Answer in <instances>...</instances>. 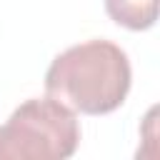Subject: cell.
<instances>
[{"mask_svg": "<svg viewBox=\"0 0 160 160\" xmlns=\"http://www.w3.org/2000/svg\"><path fill=\"white\" fill-rule=\"evenodd\" d=\"M132 80L130 60L110 40H88L60 52L48 72L50 98L82 115H105L122 105Z\"/></svg>", "mask_w": 160, "mask_h": 160, "instance_id": "6da1fadb", "label": "cell"}, {"mask_svg": "<svg viewBox=\"0 0 160 160\" xmlns=\"http://www.w3.org/2000/svg\"><path fill=\"white\" fill-rule=\"evenodd\" d=\"M80 125L55 98H30L0 125V160H65L78 150Z\"/></svg>", "mask_w": 160, "mask_h": 160, "instance_id": "7a4b0ae2", "label": "cell"}, {"mask_svg": "<svg viewBox=\"0 0 160 160\" xmlns=\"http://www.w3.org/2000/svg\"><path fill=\"white\" fill-rule=\"evenodd\" d=\"M108 15L128 30H148L158 20V0H102Z\"/></svg>", "mask_w": 160, "mask_h": 160, "instance_id": "3957f363", "label": "cell"}]
</instances>
